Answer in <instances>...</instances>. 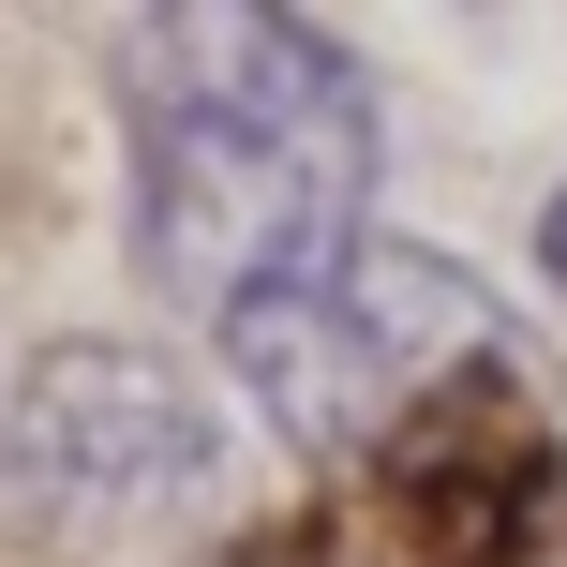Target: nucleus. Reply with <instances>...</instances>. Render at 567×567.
I'll return each mask as SVG.
<instances>
[{
  "label": "nucleus",
  "mask_w": 567,
  "mask_h": 567,
  "mask_svg": "<svg viewBox=\"0 0 567 567\" xmlns=\"http://www.w3.org/2000/svg\"><path fill=\"white\" fill-rule=\"evenodd\" d=\"M120 179L150 299L209 313L373 239V75L343 30L195 0L120 30Z\"/></svg>",
  "instance_id": "obj_1"
},
{
  "label": "nucleus",
  "mask_w": 567,
  "mask_h": 567,
  "mask_svg": "<svg viewBox=\"0 0 567 567\" xmlns=\"http://www.w3.org/2000/svg\"><path fill=\"white\" fill-rule=\"evenodd\" d=\"M209 343H225L239 403H255L299 463H359V449H389V433H419L463 373H493V284L373 225V239H343L329 269L239 299Z\"/></svg>",
  "instance_id": "obj_2"
},
{
  "label": "nucleus",
  "mask_w": 567,
  "mask_h": 567,
  "mask_svg": "<svg viewBox=\"0 0 567 567\" xmlns=\"http://www.w3.org/2000/svg\"><path fill=\"white\" fill-rule=\"evenodd\" d=\"M0 463H16V493L45 523H179L225 478V419L150 343H60L0 403Z\"/></svg>",
  "instance_id": "obj_3"
},
{
  "label": "nucleus",
  "mask_w": 567,
  "mask_h": 567,
  "mask_svg": "<svg viewBox=\"0 0 567 567\" xmlns=\"http://www.w3.org/2000/svg\"><path fill=\"white\" fill-rule=\"evenodd\" d=\"M538 269H553V284H567V195H553V209H538Z\"/></svg>",
  "instance_id": "obj_4"
}]
</instances>
